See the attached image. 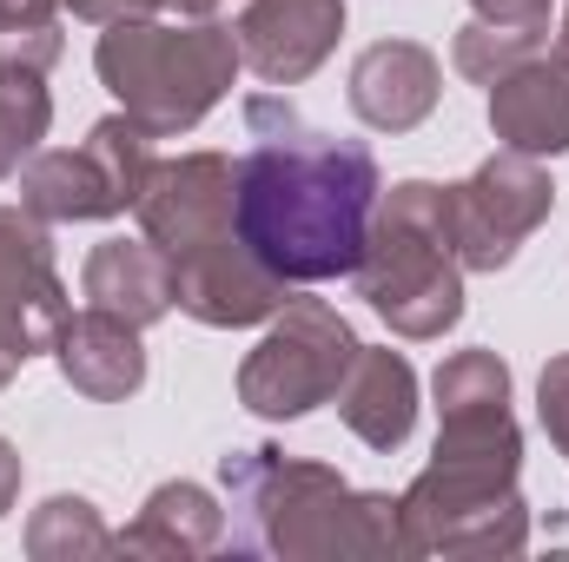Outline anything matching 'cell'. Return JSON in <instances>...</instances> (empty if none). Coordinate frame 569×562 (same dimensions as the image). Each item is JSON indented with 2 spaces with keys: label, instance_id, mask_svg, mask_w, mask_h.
I'll return each mask as SVG.
<instances>
[{
  "label": "cell",
  "instance_id": "6da1fadb",
  "mask_svg": "<svg viewBox=\"0 0 569 562\" xmlns=\"http://www.w3.org/2000/svg\"><path fill=\"white\" fill-rule=\"evenodd\" d=\"M378 192H385V172L365 140H338L284 100H246L232 219L272 279H345L365 252Z\"/></svg>",
  "mask_w": 569,
  "mask_h": 562
},
{
  "label": "cell",
  "instance_id": "7a4b0ae2",
  "mask_svg": "<svg viewBox=\"0 0 569 562\" xmlns=\"http://www.w3.org/2000/svg\"><path fill=\"white\" fill-rule=\"evenodd\" d=\"M523 430L510 404L437 411V456L398 496L405 556H523L530 503L517 490Z\"/></svg>",
  "mask_w": 569,
  "mask_h": 562
},
{
  "label": "cell",
  "instance_id": "3957f363",
  "mask_svg": "<svg viewBox=\"0 0 569 562\" xmlns=\"http://www.w3.org/2000/svg\"><path fill=\"white\" fill-rule=\"evenodd\" d=\"M226 503H232V543L279 562H378L405 556L398 496L351 490L331 463L284 456L272 443L226 456Z\"/></svg>",
  "mask_w": 569,
  "mask_h": 562
},
{
  "label": "cell",
  "instance_id": "277c9868",
  "mask_svg": "<svg viewBox=\"0 0 569 562\" xmlns=\"http://www.w3.org/2000/svg\"><path fill=\"white\" fill-rule=\"evenodd\" d=\"M358 298L411 344L443 338L463 318V259L450 239V185L405 179L378 192L365 252L351 265Z\"/></svg>",
  "mask_w": 569,
  "mask_h": 562
},
{
  "label": "cell",
  "instance_id": "5b68a950",
  "mask_svg": "<svg viewBox=\"0 0 569 562\" xmlns=\"http://www.w3.org/2000/svg\"><path fill=\"white\" fill-rule=\"evenodd\" d=\"M93 67L127 120H140L152 140H179L232 93V73L246 60H239V33L219 20L166 27L159 13H146V20H113L100 33Z\"/></svg>",
  "mask_w": 569,
  "mask_h": 562
},
{
  "label": "cell",
  "instance_id": "8992f818",
  "mask_svg": "<svg viewBox=\"0 0 569 562\" xmlns=\"http://www.w3.org/2000/svg\"><path fill=\"white\" fill-rule=\"evenodd\" d=\"M351 358H358V331L345 311H331L325 298H284L272 331L239 364V404L266 423L311 418L318 404L338 398Z\"/></svg>",
  "mask_w": 569,
  "mask_h": 562
},
{
  "label": "cell",
  "instance_id": "52a82bcc",
  "mask_svg": "<svg viewBox=\"0 0 569 562\" xmlns=\"http://www.w3.org/2000/svg\"><path fill=\"white\" fill-rule=\"evenodd\" d=\"M146 172H152V133L140 120L113 113L87 133L80 152H33L20 165V205L47 225L120 219L140 205Z\"/></svg>",
  "mask_w": 569,
  "mask_h": 562
},
{
  "label": "cell",
  "instance_id": "ba28073f",
  "mask_svg": "<svg viewBox=\"0 0 569 562\" xmlns=\"http://www.w3.org/2000/svg\"><path fill=\"white\" fill-rule=\"evenodd\" d=\"M557 205V179L543 172V159L530 152H490L470 179L450 185V239L463 272H503L523 239L550 219Z\"/></svg>",
  "mask_w": 569,
  "mask_h": 562
},
{
  "label": "cell",
  "instance_id": "9c48e42d",
  "mask_svg": "<svg viewBox=\"0 0 569 562\" xmlns=\"http://www.w3.org/2000/svg\"><path fill=\"white\" fill-rule=\"evenodd\" d=\"M232 199H239V159L226 152H179V159H152L140 185V232L179 265L219 239L239 232L232 219Z\"/></svg>",
  "mask_w": 569,
  "mask_h": 562
},
{
  "label": "cell",
  "instance_id": "30bf717a",
  "mask_svg": "<svg viewBox=\"0 0 569 562\" xmlns=\"http://www.w3.org/2000/svg\"><path fill=\"white\" fill-rule=\"evenodd\" d=\"M67 284L53 272V239L47 219H33L27 205H0V331L40 358L60 344L67 331Z\"/></svg>",
  "mask_w": 569,
  "mask_h": 562
},
{
  "label": "cell",
  "instance_id": "8fae6325",
  "mask_svg": "<svg viewBox=\"0 0 569 562\" xmlns=\"http://www.w3.org/2000/svg\"><path fill=\"white\" fill-rule=\"evenodd\" d=\"M284 298H291V284L272 279V272L252 259V245H246L239 232L172 265V304H179L186 318L212 324V331L266 324V318H279L284 311Z\"/></svg>",
  "mask_w": 569,
  "mask_h": 562
},
{
  "label": "cell",
  "instance_id": "7c38bea8",
  "mask_svg": "<svg viewBox=\"0 0 569 562\" xmlns=\"http://www.w3.org/2000/svg\"><path fill=\"white\" fill-rule=\"evenodd\" d=\"M232 33H239V60L266 87H298L331 60L345 33V0H246Z\"/></svg>",
  "mask_w": 569,
  "mask_h": 562
},
{
  "label": "cell",
  "instance_id": "4fadbf2b",
  "mask_svg": "<svg viewBox=\"0 0 569 562\" xmlns=\"http://www.w3.org/2000/svg\"><path fill=\"white\" fill-rule=\"evenodd\" d=\"M443 67L418 40H378L351 60V113L371 133H411L437 113Z\"/></svg>",
  "mask_w": 569,
  "mask_h": 562
},
{
  "label": "cell",
  "instance_id": "5bb4252c",
  "mask_svg": "<svg viewBox=\"0 0 569 562\" xmlns=\"http://www.w3.org/2000/svg\"><path fill=\"white\" fill-rule=\"evenodd\" d=\"M490 133L510 152L557 159L569 152V53H530L490 87Z\"/></svg>",
  "mask_w": 569,
  "mask_h": 562
},
{
  "label": "cell",
  "instance_id": "9a60e30c",
  "mask_svg": "<svg viewBox=\"0 0 569 562\" xmlns=\"http://www.w3.org/2000/svg\"><path fill=\"white\" fill-rule=\"evenodd\" d=\"M53 358H60V378H67L80 398H93V404H120V398H133L146 384L140 324H127V318H113V311H100V304H87L80 318H67Z\"/></svg>",
  "mask_w": 569,
  "mask_h": 562
},
{
  "label": "cell",
  "instance_id": "2e32d148",
  "mask_svg": "<svg viewBox=\"0 0 569 562\" xmlns=\"http://www.w3.org/2000/svg\"><path fill=\"white\" fill-rule=\"evenodd\" d=\"M331 404H338V418H345V430L358 443L398 450L411 436V423H418V371L398 351H365L358 344V358H351V371H345Z\"/></svg>",
  "mask_w": 569,
  "mask_h": 562
},
{
  "label": "cell",
  "instance_id": "e0dca14e",
  "mask_svg": "<svg viewBox=\"0 0 569 562\" xmlns=\"http://www.w3.org/2000/svg\"><path fill=\"white\" fill-rule=\"evenodd\" d=\"M226 543V510L212 503L206 483H159L133 516V530H120V556H159V562H192L212 556Z\"/></svg>",
  "mask_w": 569,
  "mask_h": 562
},
{
  "label": "cell",
  "instance_id": "ac0fdd59",
  "mask_svg": "<svg viewBox=\"0 0 569 562\" xmlns=\"http://www.w3.org/2000/svg\"><path fill=\"white\" fill-rule=\"evenodd\" d=\"M80 284H87V298L100 311H113V318H127L140 331L172 311V259L152 239H107V245H93Z\"/></svg>",
  "mask_w": 569,
  "mask_h": 562
},
{
  "label": "cell",
  "instance_id": "d6986e66",
  "mask_svg": "<svg viewBox=\"0 0 569 562\" xmlns=\"http://www.w3.org/2000/svg\"><path fill=\"white\" fill-rule=\"evenodd\" d=\"M120 536L100 523V510L87 496H47L27 516V556L33 562H87V556H113Z\"/></svg>",
  "mask_w": 569,
  "mask_h": 562
},
{
  "label": "cell",
  "instance_id": "ffe728a7",
  "mask_svg": "<svg viewBox=\"0 0 569 562\" xmlns=\"http://www.w3.org/2000/svg\"><path fill=\"white\" fill-rule=\"evenodd\" d=\"M543 40H550V27L470 20V27H457V40H450V67H457L463 80H477V87H497L510 67H523L530 53H543Z\"/></svg>",
  "mask_w": 569,
  "mask_h": 562
},
{
  "label": "cell",
  "instance_id": "44dd1931",
  "mask_svg": "<svg viewBox=\"0 0 569 562\" xmlns=\"http://www.w3.org/2000/svg\"><path fill=\"white\" fill-rule=\"evenodd\" d=\"M53 127V100H47V80H27V73H0V179H13L40 140Z\"/></svg>",
  "mask_w": 569,
  "mask_h": 562
},
{
  "label": "cell",
  "instance_id": "7402d4cb",
  "mask_svg": "<svg viewBox=\"0 0 569 562\" xmlns=\"http://www.w3.org/2000/svg\"><path fill=\"white\" fill-rule=\"evenodd\" d=\"M60 20H33V27H0V73H27V80H47L53 60H60Z\"/></svg>",
  "mask_w": 569,
  "mask_h": 562
},
{
  "label": "cell",
  "instance_id": "603a6c76",
  "mask_svg": "<svg viewBox=\"0 0 569 562\" xmlns=\"http://www.w3.org/2000/svg\"><path fill=\"white\" fill-rule=\"evenodd\" d=\"M537 418L550 430V443L569 456V358H550L537 378Z\"/></svg>",
  "mask_w": 569,
  "mask_h": 562
},
{
  "label": "cell",
  "instance_id": "cb8c5ba5",
  "mask_svg": "<svg viewBox=\"0 0 569 562\" xmlns=\"http://www.w3.org/2000/svg\"><path fill=\"white\" fill-rule=\"evenodd\" d=\"M80 20L93 27H113V20H146V13H166V0H67Z\"/></svg>",
  "mask_w": 569,
  "mask_h": 562
},
{
  "label": "cell",
  "instance_id": "d4e9b609",
  "mask_svg": "<svg viewBox=\"0 0 569 562\" xmlns=\"http://www.w3.org/2000/svg\"><path fill=\"white\" fill-rule=\"evenodd\" d=\"M477 20H510V27H550V0H470Z\"/></svg>",
  "mask_w": 569,
  "mask_h": 562
},
{
  "label": "cell",
  "instance_id": "484cf974",
  "mask_svg": "<svg viewBox=\"0 0 569 562\" xmlns=\"http://www.w3.org/2000/svg\"><path fill=\"white\" fill-rule=\"evenodd\" d=\"M67 0H0V27H33V20H60Z\"/></svg>",
  "mask_w": 569,
  "mask_h": 562
},
{
  "label": "cell",
  "instance_id": "4316f807",
  "mask_svg": "<svg viewBox=\"0 0 569 562\" xmlns=\"http://www.w3.org/2000/svg\"><path fill=\"white\" fill-rule=\"evenodd\" d=\"M13 496H20V450L0 436V516L13 510Z\"/></svg>",
  "mask_w": 569,
  "mask_h": 562
},
{
  "label": "cell",
  "instance_id": "83f0119b",
  "mask_svg": "<svg viewBox=\"0 0 569 562\" xmlns=\"http://www.w3.org/2000/svg\"><path fill=\"white\" fill-rule=\"evenodd\" d=\"M20 364H27V351H20V344H13V338L0 331V391L13 384V371H20Z\"/></svg>",
  "mask_w": 569,
  "mask_h": 562
},
{
  "label": "cell",
  "instance_id": "f1b7e54d",
  "mask_svg": "<svg viewBox=\"0 0 569 562\" xmlns=\"http://www.w3.org/2000/svg\"><path fill=\"white\" fill-rule=\"evenodd\" d=\"M212 7L219 0H166V13H179V20H212Z\"/></svg>",
  "mask_w": 569,
  "mask_h": 562
},
{
  "label": "cell",
  "instance_id": "f546056e",
  "mask_svg": "<svg viewBox=\"0 0 569 562\" xmlns=\"http://www.w3.org/2000/svg\"><path fill=\"white\" fill-rule=\"evenodd\" d=\"M563 53H569V13H563Z\"/></svg>",
  "mask_w": 569,
  "mask_h": 562
}]
</instances>
